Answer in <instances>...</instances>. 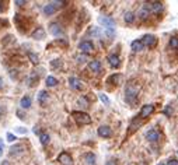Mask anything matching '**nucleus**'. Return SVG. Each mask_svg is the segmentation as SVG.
<instances>
[{"mask_svg":"<svg viewBox=\"0 0 178 165\" xmlns=\"http://www.w3.org/2000/svg\"><path fill=\"white\" fill-rule=\"evenodd\" d=\"M138 94H139V87L133 84L132 81H129L126 84V88H125V101L128 104L133 105L138 99Z\"/></svg>","mask_w":178,"mask_h":165,"instance_id":"1","label":"nucleus"},{"mask_svg":"<svg viewBox=\"0 0 178 165\" xmlns=\"http://www.w3.org/2000/svg\"><path fill=\"white\" fill-rule=\"evenodd\" d=\"M72 116L74 118V120L78 123V125H90L91 123L90 115L86 112H78V111H76V112L72 113Z\"/></svg>","mask_w":178,"mask_h":165,"instance_id":"2","label":"nucleus"},{"mask_svg":"<svg viewBox=\"0 0 178 165\" xmlns=\"http://www.w3.org/2000/svg\"><path fill=\"white\" fill-rule=\"evenodd\" d=\"M62 4H66L65 2H52V3H48L45 7H44V13L46 15H52L53 13H56V10L59 7H62Z\"/></svg>","mask_w":178,"mask_h":165,"instance_id":"3","label":"nucleus"},{"mask_svg":"<svg viewBox=\"0 0 178 165\" xmlns=\"http://www.w3.org/2000/svg\"><path fill=\"white\" fill-rule=\"evenodd\" d=\"M142 43H143V46H147V48H154V46L157 45V37L156 35H153V34H146L145 37L142 38Z\"/></svg>","mask_w":178,"mask_h":165,"instance_id":"4","label":"nucleus"},{"mask_svg":"<svg viewBox=\"0 0 178 165\" xmlns=\"http://www.w3.org/2000/svg\"><path fill=\"white\" fill-rule=\"evenodd\" d=\"M153 112H154V107H153V105H151V104H146V105H143L142 109H140L139 118H140V119H146V118H149Z\"/></svg>","mask_w":178,"mask_h":165,"instance_id":"5","label":"nucleus"},{"mask_svg":"<svg viewBox=\"0 0 178 165\" xmlns=\"http://www.w3.org/2000/svg\"><path fill=\"white\" fill-rule=\"evenodd\" d=\"M78 49L82 50L83 53H93L94 52V45L93 42H90V41H83V42L78 43Z\"/></svg>","mask_w":178,"mask_h":165,"instance_id":"6","label":"nucleus"},{"mask_svg":"<svg viewBox=\"0 0 178 165\" xmlns=\"http://www.w3.org/2000/svg\"><path fill=\"white\" fill-rule=\"evenodd\" d=\"M147 6H149V9H150V11H153L154 14H160L164 10V4L161 3V2H149Z\"/></svg>","mask_w":178,"mask_h":165,"instance_id":"7","label":"nucleus"},{"mask_svg":"<svg viewBox=\"0 0 178 165\" xmlns=\"http://www.w3.org/2000/svg\"><path fill=\"white\" fill-rule=\"evenodd\" d=\"M69 84H70V87H72L73 90H77V91H80V90L84 88V86H83V81L80 78H77V77H70V78H69Z\"/></svg>","mask_w":178,"mask_h":165,"instance_id":"8","label":"nucleus"},{"mask_svg":"<svg viewBox=\"0 0 178 165\" xmlns=\"http://www.w3.org/2000/svg\"><path fill=\"white\" fill-rule=\"evenodd\" d=\"M97 133H98V136H100V137L108 139V137H111L112 130H111V127H109V126H105V125H104V126H100V127H98Z\"/></svg>","mask_w":178,"mask_h":165,"instance_id":"9","label":"nucleus"},{"mask_svg":"<svg viewBox=\"0 0 178 165\" xmlns=\"http://www.w3.org/2000/svg\"><path fill=\"white\" fill-rule=\"evenodd\" d=\"M57 161L61 162V164H63V165H73L72 157H70V154H67V153H61V154H59Z\"/></svg>","mask_w":178,"mask_h":165,"instance_id":"10","label":"nucleus"},{"mask_svg":"<svg viewBox=\"0 0 178 165\" xmlns=\"http://www.w3.org/2000/svg\"><path fill=\"white\" fill-rule=\"evenodd\" d=\"M49 31H51V34L55 35V37H59V35L63 34V30H62V27L57 22H52L51 25H49Z\"/></svg>","mask_w":178,"mask_h":165,"instance_id":"11","label":"nucleus"},{"mask_svg":"<svg viewBox=\"0 0 178 165\" xmlns=\"http://www.w3.org/2000/svg\"><path fill=\"white\" fill-rule=\"evenodd\" d=\"M108 63H109L111 67L117 69V67L121 66V59H119V56H118V55H109L108 56Z\"/></svg>","mask_w":178,"mask_h":165,"instance_id":"12","label":"nucleus"},{"mask_svg":"<svg viewBox=\"0 0 178 165\" xmlns=\"http://www.w3.org/2000/svg\"><path fill=\"white\" fill-rule=\"evenodd\" d=\"M121 81H122V74H121V73L112 74V76H109L108 80H107V82H108V84H114V86L121 84Z\"/></svg>","mask_w":178,"mask_h":165,"instance_id":"13","label":"nucleus"},{"mask_svg":"<svg viewBox=\"0 0 178 165\" xmlns=\"http://www.w3.org/2000/svg\"><path fill=\"white\" fill-rule=\"evenodd\" d=\"M138 15H139V18H140V20H143V21L149 18V15H150V9H149L147 3H146L145 6H143L142 9L139 10V13H138Z\"/></svg>","mask_w":178,"mask_h":165,"instance_id":"14","label":"nucleus"},{"mask_svg":"<svg viewBox=\"0 0 178 165\" xmlns=\"http://www.w3.org/2000/svg\"><path fill=\"white\" fill-rule=\"evenodd\" d=\"M98 22L103 25H105L107 28H114L115 27V21L111 18V17H100L98 18Z\"/></svg>","mask_w":178,"mask_h":165,"instance_id":"15","label":"nucleus"},{"mask_svg":"<svg viewBox=\"0 0 178 165\" xmlns=\"http://www.w3.org/2000/svg\"><path fill=\"white\" fill-rule=\"evenodd\" d=\"M146 139H147L149 141H151V143H154V141H157L159 139H160V135H159V131L157 130L151 129V130H149L147 133H146Z\"/></svg>","mask_w":178,"mask_h":165,"instance_id":"16","label":"nucleus"},{"mask_svg":"<svg viewBox=\"0 0 178 165\" xmlns=\"http://www.w3.org/2000/svg\"><path fill=\"white\" fill-rule=\"evenodd\" d=\"M31 38L32 39H44L45 38V30L42 27H38L32 34H31Z\"/></svg>","mask_w":178,"mask_h":165,"instance_id":"17","label":"nucleus"},{"mask_svg":"<svg viewBox=\"0 0 178 165\" xmlns=\"http://www.w3.org/2000/svg\"><path fill=\"white\" fill-rule=\"evenodd\" d=\"M83 161H84V165H95V155L93 153H87L83 157Z\"/></svg>","mask_w":178,"mask_h":165,"instance_id":"18","label":"nucleus"},{"mask_svg":"<svg viewBox=\"0 0 178 165\" xmlns=\"http://www.w3.org/2000/svg\"><path fill=\"white\" fill-rule=\"evenodd\" d=\"M88 69H90L91 71H94V73H98V71L101 70V62L100 60H91L90 63H88Z\"/></svg>","mask_w":178,"mask_h":165,"instance_id":"19","label":"nucleus"},{"mask_svg":"<svg viewBox=\"0 0 178 165\" xmlns=\"http://www.w3.org/2000/svg\"><path fill=\"white\" fill-rule=\"evenodd\" d=\"M130 48H132L133 52H140V50H143L145 46H143V43L140 39H135L132 43H130Z\"/></svg>","mask_w":178,"mask_h":165,"instance_id":"20","label":"nucleus"},{"mask_svg":"<svg viewBox=\"0 0 178 165\" xmlns=\"http://www.w3.org/2000/svg\"><path fill=\"white\" fill-rule=\"evenodd\" d=\"M31 98L28 97V95H24V97L21 98V101H20V107L24 108V109H28V108L31 107Z\"/></svg>","mask_w":178,"mask_h":165,"instance_id":"21","label":"nucleus"},{"mask_svg":"<svg viewBox=\"0 0 178 165\" xmlns=\"http://www.w3.org/2000/svg\"><path fill=\"white\" fill-rule=\"evenodd\" d=\"M124 20L126 24H132V22L135 21V14H133L132 11H126L124 14Z\"/></svg>","mask_w":178,"mask_h":165,"instance_id":"22","label":"nucleus"},{"mask_svg":"<svg viewBox=\"0 0 178 165\" xmlns=\"http://www.w3.org/2000/svg\"><path fill=\"white\" fill-rule=\"evenodd\" d=\"M57 78H55L53 76H48L46 77V86L48 87H55V86H57Z\"/></svg>","mask_w":178,"mask_h":165,"instance_id":"23","label":"nucleus"},{"mask_svg":"<svg viewBox=\"0 0 178 165\" xmlns=\"http://www.w3.org/2000/svg\"><path fill=\"white\" fill-rule=\"evenodd\" d=\"M48 92L45 91V90H42V91H39V94H38V101L41 102V104H44V102L48 99Z\"/></svg>","mask_w":178,"mask_h":165,"instance_id":"24","label":"nucleus"},{"mask_svg":"<svg viewBox=\"0 0 178 165\" xmlns=\"http://www.w3.org/2000/svg\"><path fill=\"white\" fill-rule=\"evenodd\" d=\"M23 150H25V147H24V146H20V144H18V146H14V147H11V148H10L11 154H18V153H21Z\"/></svg>","mask_w":178,"mask_h":165,"instance_id":"25","label":"nucleus"},{"mask_svg":"<svg viewBox=\"0 0 178 165\" xmlns=\"http://www.w3.org/2000/svg\"><path fill=\"white\" fill-rule=\"evenodd\" d=\"M77 102H78V105H80L82 108H88V105H90L86 97H80V98H78V101H77Z\"/></svg>","mask_w":178,"mask_h":165,"instance_id":"26","label":"nucleus"},{"mask_svg":"<svg viewBox=\"0 0 178 165\" xmlns=\"http://www.w3.org/2000/svg\"><path fill=\"white\" fill-rule=\"evenodd\" d=\"M142 125H143V122H138V120L135 119L132 123H130V126H129V129H130V133H132L133 130H136V129H138V127H140V126H142Z\"/></svg>","mask_w":178,"mask_h":165,"instance_id":"27","label":"nucleus"},{"mask_svg":"<svg viewBox=\"0 0 178 165\" xmlns=\"http://www.w3.org/2000/svg\"><path fill=\"white\" fill-rule=\"evenodd\" d=\"M39 140H41V144H42V146H46V144L49 143V135L42 133V135L39 136Z\"/></svg>","mask_w":178,"mask_h":165,"instance_id":"28","label":"nucleus"},{"mask_svg":"<svg viewBox=\"0 0 178 165\" xmlns=\"http://www.w3.org/2000/svg\"><path fill=\"white\" fill-rule=\"evenodd\" d=\"M170 46L172 49H178V37H171L170 38Z\"/></svg>","mask_w":178,"mask_h":165,"instance_id":"29","label":"nucleus"},{"mask_svg":"<svg viewBox=\"0 0 178 165\" xmlns=\"http://www.w3.org/2000/svg\"><path fill=\"white\" fill-rule=\"evenodd\" d=\"M28 59H30V60L34 64H38V63H39V58L35 55V53H32V52L28 53Z\"/></svg>","mask_w":178,"mask_h":165,"instance_id":"30","label":"nucleus"},{"mask_svg":"<svg viewBox=\"0 0 178 165\" xmlns=\"http://www.w3.org/2000/svg\"><path fill=\"white\" fill-rule=\"evenodd\" d=\"M38 81V76H36L35 73L31 74V77L28 78V86H35V82Z\"/></svg>","mask_w":178,"mask_h":165,"instance_id":"31","label":"nucleus"},{"mask_svg":"<svg viewBox=\"0 0 178 165\" xmlns=\"http://www.w3.org/2000/svg\"><path fill=\"white\" fill-rule=\"evenodd\" d=\"M98 97H100V99H101V101H103L105 105H109V98L107 97L105 94H100V95H98Z\"/></svg>","mask_w":178,"mask_h":165,"instance_id":"32","label":"nucleus"},{"mask_svg":"<svg viewBox=\"0 0 178 165\" xmlns=\"http://www.w3.org/2000/svg\"><path fill=\"white\" fill-rule=\"evenodd\" d=\"M51 66H52V69H59L62 66V62L61 60H52Z\"/></svg>","mask_w":178,"mask_h":165,"instance_id":"33","label":"nucleus"},{"mask_svg":"<svg viewBox=\"0 0 178 165\" xmlns=\"http://www.w3.org/2000/svg\"><path fill=\"white\" fill-rule=\"evenodd\" d=\"M76 60L78 62V63H84L86 60H87V56H84V55H82V56H77V59Z\"/></svg>","mask_w":178,"mask_h":165,"instance_id":"34","label":"nucleus"},{"mask_svg":"<svg viewBox=\"0 0 178 165\" xmlns=\"http://www.w3.org/2000/svg\"><path fill=\"white\" fill-rule=\"evenodd\" d=\"M166 165H178V159H175V158H170L168 161H167V164Z\"/></svg>","mask_w":178,"mask_h":165,"instance_id":"35","label":"nucleus"},{"mask_svg":"<svg viewBox=\"0 0 178 165\" xmlns=\"http://www.w3.org/2000/svg\"><path fill=\"white\" fill-rule=\"evenodd\" d=\"M164 113H166L167 116H171V113H172V108L171 107H167L166 111H164Z\"/></svg>","mask_w":178,"mask_h":165,"instance_id":"36","label":"nucleus"},{"mask_svg":"<svg viewBox=\"0 0 178 165\" xmlns=\"http://www.w3.org/2000/svg\"><path fill=\"white\" fill-rule=\"evenodd\" d=\"M7 140H9V141H14L15 140V136L11 135V133H7Z\"/></svg>","mask_w":178,"mask_h":165,"instance_id":"37","label":"nucleus"},{"mask_svg":"<svg viewBox=\"0 0 178 165\" xmlns=\"http://www.w3.org/2000/svg\"><path fill=\"white\" fill-rule=\"evenodd\" d=\"M15 4L17 6H24V4H27V2L25 0H15Z\"/></svg>","mask_w":178,"mask_h":165,"instance_id":"38","label":"nucleus"},{"mask_svg":"<svg viewBox=\"0 0 178 165\" xmlns=\"http://www.w3.org/2000/svg\"><path fill=\"white\" fill-rule=\"evenodd\" d=\"M17 131L18 133H27V129L25 127H17Z\"/></svg>","mask_w":178,"mask_h":165,"instance_id":"39","label":"nucleus"},{"mask_svg":"<svg viewBox=\"0 0 178 165\" xmlns=\"http://www.w3.org/2000/svg\"><path fill=\"white\" fill-rule=\"evenodd\" d=\"M2 154H3V141L0 139V157H2Z\"/></svg>","mask_w":178,"mask_h":165,"instance_id":"40","label":"nucleus"},{"mask_svg":"<svg viewBox=\"0 0 178 165\" xmlns=\"http://www.w3.org/2000/svg\"><path fill=\"white\" fill-rule=\"evenodd\" d=\"M15 73H17V70H11L10 71V77H11V78H15Z\"/></svg>","mask_w":178,"mask_h":165,"instance_id":"41","label":"nucleus"},{"mask_svg":"<svg viewBox=\"0 0 178 165\" xmlns=\"http://www.w3.org/2000/svg\"><path fill=\"white\" fill-rule=\"evenodd\" d=\"M105 165H117V162H115L114 161V159H109V161L108 162H107V164Z\"/></svg>","mask_w":178,"mask_h":165,"instance_id":"42","label":"nucleus"},{"mask_svg":"<svg viewBox=\"0 0 178 165\" xmlns=\"http://www.w3.org/2000/svg\"><path fill=\"white\" fill-rule=\"evenodd\" d=\"M3 86H4V84H3V80H2V78H0V90H2V88H3Z\"/></svg>","mask_w":178,"mask_h":165,"instance_id":"43","label":"nucleus"},{"mask_svg":"<svg viewBox=\"0 0 178 165\" xmlns=\"http://www.w3.org/2000/svg\"><path fill=\"white\" fill-rule=\"evenodd\" d=\"M2 116H3V108L0 107V118H2Z\"/></svg>","mask_w":178,"mask_h":165,"instance_id":"44","label":"nucleus"},{"mask_svg":"<svg viewBox=\"0 0 178 165\" xmlns=\"http://www.w3.org/2000/svg\"><path fill=\"white\" fill-rule=\"evenodd\" d=\"M3 11V7H2V2H0V13Z\"/></svg>","mask_w":178,"mask_h":165,"instance_id":"45","label":"nucleus"},{"mask_svg":"<svg viewBox=\"0 0 178 165\" xmlns=\"http://www.w3.org/2000/svg\"><path fill=\"white\" fill-rule=\"evenodd\" d=\"M3 165H9V162H7V161H4V162H3Z\"/></svg>","mask_w":178,"mask_h":165,"instance_id":"46","label":"nucleus"},{"mask_svg":"<svg viewBox=\"0 0 178 165\" xmlns=\"http://www.w3.org/2000/svg\"><path fill=\"white\" fill-rule=\"evenodd\" d=\"M159 165H166V164H159Z\"/></svg>","mask_w":178,"mask_h":165,"instance_id":"47","label":"nucleus"}]
</instances>
